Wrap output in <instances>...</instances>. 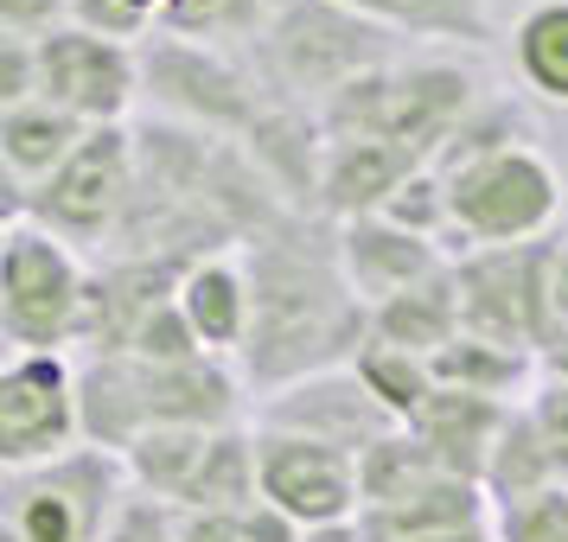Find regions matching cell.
Masks as SVG:
<instances>
[{"label":"cell","mask_w":568,"mask_h":542,"mask_svg":"<svg viewBox=\"0 0 568 542\" xmlns=\"http://www.w3.org/2000/svg\"><path fill=\"white\" fill-rule=\"evenodd\" d=\"M243 268L256 287L243 370L262 396L320 370H345L371 345V307L352 294L338 268V231H320V217H275L243 243Z\"/></svg>","instance_id":"cell-1"},{"label":"cell","mask_w":568,"mask_h":542,"mask_svg":"<svg viewBox=\"0 0 568 542\" xmlns=\"http://www.w3.org/2000/svg\"><path fill=\"white\" fill-rule=\"evenodd\" d=\"M396 58H409L403 39L389 27H377V20L352 13L345 0H287L275 13V27L256 39L250 64H256L268 96L320 115L345 83L371 78V71H384Z\"/></svg>","instance_id":"cell-2"},{"label":"cell","mask_w":568,"mask_h":542,"mask_svg":"<svg viewBox=\"0 0 568 542\" xmlns=\"http://www.w3.org/2000/svg\"><path fill=\"white\" fill-rule=\"evenodd\" d=\"M479 96H486V83L460 58H396L384 71L345 83L333 103L320 109V129L333 141H345V134L396 141V147H409L415 160L435 166L447 134L473 115Z\"/></svg>","instance_id":"cell-3"},{"label":"cell","mask_w":568,"mask_h":542,"mask_svg":"<svg viewBox=\"0 0 568 542\" xmlns=\"http://www.w3.org/2000/svg\"><path fill=\"white\" fill-rule=\"evenodd\" d=\"M447 192H454V236H447L454 262L473 249H524L556 236L562 224V173L537 141L447 173Z\"/></svg>","instance_id":"cell-4"},{"label":"cell","mask_w":568,"mask_h":542,"mask_svg":"<svg viewBox=\"0 0 568 542\" xmlns=\"http://www.w3.org/2000/svg\"><path fill=\"white\" fill-rule=\"evenodd\" d=\"M83 294H90V268L78 262V249L32 217H7V231H0V338H7V351L39 358V351L78 345Z\"/></svg>","instance_id":"cell-5"},{"label":"cell","mask_w":568,"mask_h":542,"mask_svg":"<svg viewBox=\"0 0 568 542\" xmlns=\"http://www.w3.org/2000/svg\"><path fill=\"white\" fill-rule=\"evenodd\" d=\"M141 90L154 96V109L166 122L199 129V134H224V141H243L256 129V115L268 109V90H262L250 58L205 45V39H180V32H160V39L148 32Z\"/></svg>","instance_id":"cell-6"},{"label":"cell","mask_w":568,"mask_h":542,"mask_svg":"<svg viewBox=\"0 0 568 542\" xmlns=\"http://www.w3.org/2000/svg\"><path fill=\"white\" fill-rule=\"evenodd\" d=\"M134 185H141L134 129L129 122L122 129H90L78 154L64 160L27 205H7V217H32L52 236H64L71 249H109L134 205Z\"/></svg>","instance_id":"cell-7"},{"label":"cell","mask_w":568,"mask_h":542,"mask_svg":"<svg viewBox=\"0 0 568 542\" xmlns=\"http://www.w3.org/2000/svg\"><path fill=\"white\" fill-rule=\"evenodd\" d=\"M549 243H524V249H473L454 262L460 282V319L473 338L511 345L530 358L556 351V313H549Z\"/></svg>","instance_id":"cell-8"},{"label":"cell","mask_w":568,"mask_h":542,"mask_svg":"<svg viewBox=\"0 0 568 542\" xmlns=\"http://www.w3.org/2000/svg\"><path fill=\"white\" fill-rule=\"evenodd\" d=\"M71 447H83L78 364L64 351L7 358V370H0V466L32 472V466L64 460Z\"/></svg>","instance_id":"cell-9"},{"label":"cell","mask_w":568,"mask_h":542,"mask_svg":"<svg viewBox=\"0 0 568 542\" xmlns=\"http://www.w3.org/2000/svg\"><path fill=\"white\" fill-rule=\"evenodd\" d=\"M141 96V45L58 27L39 39V103L78 115L83 129H122Z\"/></svg>","instance_id":"cell-10"},{"label":"cell","mask_w":568,"mask_h":542,"mask_svg":"<svg viewBox=\"0 0 568 542\" xmlns=\"http://www.w3.org/2000/svg\"><path fill=\"white\" fill-rule=\"evenodd\" d=\"M256 428L268 434H301V440H320V447H338L364 460L377 440H389L403 421L364 389V377L345 364V370H320V377H301V384H282L268 389L256 402Z\"/></svg>","instance_id":"cell-11"},{"label":"cell","mask_w":568,"mask_h":542,"mask_svg":"<svg viewBox=\"0 0 568 542\" xmlns=\"http://www.w3.org/2000/svg\"><path fill=\"white\" fill-rule=\"evenodd\" d=\"M256 472H262V498L287 511L301 530H326V523H358L364 517V491H358V460L320 447L301 434H268L256 428Z\"/></svg>","instance_id":"cell-12"},{"label":"cell","mask_w":568,"mask_h":542,"mask_svg":"<svg viewBox=\"0 0 568 542\" xmlns=\"http://www.w3.org/2000/svg\"><path fill=\"white\" fill-rule=\"evenodd\" d=\"M243 154H250V166L262 173V185L282 198V211H294V217H326V211H320L326 129H320L313 109L268 96V109L256 115V129L243 134Z\"/></svg>","instance_id":"cell-13"},{"label":"cell","mask_w":568,"mask_h":542,"mask_svg":"<svg viewBox=\"0 0 568 542\" xmlns=\"http://www.w3.org/2000/svg\"><path fill=\"white\" fill-rule=\"evenodd\" d=\"M333 231H338V268H345L352 294H358L371 313L389 307V300L409 294V287L435 282L440 268H454V256H447L440 243L396 231L384 217H358V224H333Z\"/></svg>","instance_id":"cell-14"},{"label":"cell","mask_w":568,"mask_h":542,"mask_svg":"<svg viewBox=\"0 0 568 542\" xmlns=\"http://www.w3.org/2000/svg\"><path fill=\"white\" fill-rule=\"evenodd\" d=\"M511 415L505 402H491V396H466V389H435L422 415L409 421V434L435 453L440 472H454V479H479L486 485L491 472V453H498V440L511 428Z\"/></svg>","instance_id":"cell-15"},{"label":"cell","mask_w":568,"mask_h":542,"mask_svg":"<svg viewBox=\"0 0 568 542\" xmlns=\"http://www.w3.org/2000/svg\"><path fill=\"white\" fill-rule=\"evenodd\" d=\"M428 160H415L409 147L396 141H364V134H345L333 141L326 134V180H320V211L333 224H358V217H377L389 205V192L422 173Z\"/></svg>","instance_id":"cell-16"},{"label":"cell","mask_w":568,"mask_h":542,"mask_svg":"<svg viewBox=\"0 0 568 542\" xmlns=\"http://www.w3.org/2000/svg\"><path fill=\"white\" fill-rule=\"evenodd\" d=\"M180 313L192 319V333L211 358H243L250 326H256V287L250 268L236 256H205L185 268L180 282Z\"/></svg>","instance_id":"cell-17"},{"label":"cell","mask_w":568,"mask_h":542,"mask_svg":"<svg viewBox=\"0 0 568 542\" xmlns=\"http://www.w3.org/2000/svg\"><path fill=\"white\" fill-rule=\"evenodd\" d=\"M498 504H491V491L479 479H454V472H440L428 485L403 498V504H384V511H364V536L371 542H422V536H447V530H479L491 523Z\"/></svg>","instance_id":"cell-18"},{"label":"cell","mask_w":568,"mask_h":542,"mask_svg":"<svg viewBox=\"0 0 568 542\" xmlns=\"http://www.w3.org/2000/svg\"><path fill=\"white\" fill-rule=\"evenodd\" d=\"M83 134L90 129H83L78 115H64V109H52V103L0 109V160H7V180H13V205H27L32 192L78 154Z\"/></svg>","instance_id":"cell-19"},{"label":"cell","mask_w":568,"mask_h":542,"mask_svg":"<svg viewBox=\"0 0 568 542\" xmlns=\"http://www.w3.org/2000/svg\"><path fill=\"white\" fill-rule=\"evenodd\" d=\"M352 13L389 27L403 45H498V20L491 7L498 0H345Z\"/></svg>","instance_id":"cell-20"},{"label":"cell","mask_w":568,"mask_h":542,"mask_svg":"<svg viewBox=\"0 0 568 542\" xmlns=\"http://www.w3.org/2000/svg\"><path fill=\"white\" fill-rule=\"evenodd\" d=\"M537 364L530 351H511V345H491V338L460 333L447 351H435V384L440 389H466V396H491L505 409H524L537 396Z\"/></svg>","instance_id":"cell-21"},{"label":"cell","mask_w":568,"mask_h":542,"mask_svg":"<svg viewBox=\"0 0 568 542\" xmlns=\"http://www.w3.org/2000/svg\"><path fill=\"white\" fill-rule=\"evenodd\" d=\"M460 333H466V319H460V282H454V268H440L435 282L409 287L389 307L371 313V338L403 345V351H422V358L447 351Z\"/></svg>","instance_id":"cell-22"},{"label":"cell","mask_w":568,"mask_h":542,"mask_svg":"<svg viewBox=\"0 0 568 542\" xmlns=\"http://www.w3.org/2000/svg\"><path fill=\"white\" fill-rule=\"evenodd\" d=\"M517 83L542 103L568 109V0H530L511 27Z\"/></svg>","instance_id":"cell-23"},{"label":"cell","mask_w":568,"mask_h":542,"mask_svg":"<svg viewBox=\"0 0 568 542\" xmlns=\"http://www.w3.org/2000/svg\"><path fill=\"white\" fill-rule=\"evenodd\" d=\"M262 498V472H256V428H217L205 447V466L185 491L180 511H217V517H243Z\"/></svg>","instance_id":"cell-24"},{"label":"cell","mask_w":568,"mask_h":542,"mask_svg":"<svg viewBox=\"0 0 568 542\" xmlns=\"http://www.w3.org/2000/svg\"><path fill=\"white\" fill-rule=\"evenodd\" d=\"M568 485L562 466H556V453H549V440H542V428L530 421V409L511 415V428H505V440H498V453H491V472H486V491L498 511H511V504H530V498H542V491Z\"/></svg>","instance_id":"cell-25"},{"label":"cell","mask_w":568,"mask_h":542,"mask_svg":"<svg viewBox=\"0 0 568 542\" xmlns=\"http://www.w3.org/2000/svg\"><path fill=\"white\" fill-rule=\"evenodd\" d=\"M211 434H217V428H154V434H141L129 453H122L134 491L166 498V504H185V491H192L199 466H205Z\"/></svg>","instance_id":"cell-26"},{"label":"cell","mask_w":568,"mask_h":542,"mask_svg":"<svg viewBox=\"0 0 568 542\" xmlns=\"http://www.w3.org/2000/svg\"><path fill=\"white\" fill-rule=\"evenodd\" d=\"M352 370L364 377V389L384 402L403 428H409L415 415H422V402L435 396V358H422V351H403V345H384V338H371L358 358H352Z\"/></svg>","instance_id":"cell-27"},{"label":"cell","mask_w":568,"mask_h":542,"mask_svg":"<svg viewBox=\"0 0 568 542\" xmlns=\"http://www.w3.org/2000/svg\"><path fill=\"white\" fill-rule=\"evenodd\" d=\"M524 141H537L524 103H517V96H491L486 90V96L473 103V115L447 134V147L435 154V173H460V166H473V160L505 154V147H524Z\"/></svg>","instance_id":"cell-28"},{"label":"cell","mask_w":568,"mask_h":542,"mask_svg":"<svg viewBox=\"0 0 568 542\" xmlns=\"http://www.w3.org/2000/svg\"><path fill=\"white\" fill-rule=\"evenodd\" d=\"M428 479H440L435 453L422 447V440L409 434V428H396L389 440H377L371 453L358 460V491H364V511H384V504H403V498H415V491L428 485Z\"/></svg>","instance_id":"cell-29"},{"label":"cell","mask_w":568,"mask_h":542,"mask_svg":"<svg viewBox=\"0 0 568 542\" xmlns=\"http://www.w3.org/2000/svg\"><path fill=\"white\" fill-rule=\"evenodd\" d=\"M377 217H384V224H396V231L428 236V243H440V249H447V236H454V192H447V173H435V166L409 173V180L389 192V205L377 211Z\"/></svg>","instance_id":"cell-30"},{"label":"cell","mask_w":568,"mask_h":542,"mask_svg":"<svg viewBox=\"0 0 568 542\" xmlns=\"http://www.w3.org/2000/svg\"><path fill=\"white\" fill-rule=\"evenodd\" d=\"M129 358H141V364H192V358H211V351L199 345V333H192V319L180 313V300H166L160 313L141 319Z\"/></svg>","instance_id":"cell-31"},{"label":"cell","mask_w":568,"mask_h":542,"mask_svg":"<svg viewBox=\"0 0 568 542\" xmlns=\"http://www.w3.org/2000/svg\"><path fill=\"white\" fill-rule=\"evenodd\" d=\"M498 542H568V485L542 491L530 504H511V511L491 517Z\"/></svg>","instance_id":"cell-32"},{"label":"cell","mask_w":568,"mask_h":542,"mask_svg":"<svg viewBox=\"0 0 568 542\" xmlns=\"http://www.w3.org/2000/svg\"><path fill=\"white\" fill-rule=\"evenodd\" d=\"M103 542H180V504L134 491L129 504L115 511V523L103 530Z\"/></svg>","instance_id":"cell-33"},{"label":"cell","mask_w":568,"mask_h":542,"mask_svg":"<svg viewBox=\"0 0 568 542\" xmlns=\"http://www.w3.org/2000/svg\"><path fill=\"white\" fill-rule=\"evenodd\" d=\"M39 103V39L0 32V109Z\"/></svg>","instance_id":"cell-34"},{"label":"cell","mask_w":568,"mask_h":542,"mask_svg":"<svg viewBox=\"0 0 568 542\" xmlns=\"http://www.w3.org/2000/svg\"><path fill=\"white\" fill-rule=\"evenodd\" d=\"M58 27H71V0H0V32L13 39H45Z\"/></svg>","instance_id":"cell-35"},{"label":"cell","mask_w":568,"mask_h":542,"mask_svg":"<svg viewBox=\"0 0 568 542\" xmlns=\"http://www.w3.org/2000/svg\"><path fill=\"white\" fill-rule=\"evenodd\" d=\"M236 542H307V530H301L287 511H275L268 498H256L250 511L236 517Z\"/></svg>","instance_id":"cell-36"},{"label":"cell","mask_w":568,"mask_h":542,"mask_svg":"<svg viewBox=\"0 0 568 542\" xmlns=\"http://www.w3.org/2000/svg\"><path fill=\"white\" fill-rule=\"evenodd\" d=\"M549 313H556V345L568 338V236L549 243Z\"/></svg>","instance_id":"cell-37"},{"label":"cell","mask_w":568,"mask_h":542,"mask_svg":"<svg viewBox=\"0 0 568 542\" xmlns=\"http://www.w3.org/2000/svg\"><path fill=\"white\" fill-rule=\"evenodd\" d=\"M180 542H236V517H217V511H180Z\"/></svg>","instance_id":"cell-38"},{"label":"cell","mask_w":568,"mask_h":542,"mask_svg":"<svg viewBox=\"0 0 568 542\" xmlns=\"http://www.w3.org/2000/svg\"><path fill=\"white\" fill-rule=\"evenodd\" d=\"M307 542H371L364 523H326V530H307Z\"/></svg>","instance_id":"cell-39"},{"label":"cell","mask_w":568,"mask_h":542,"mask_svg":"<svg viewBox=\"0 0 568 542\" xmlns=\"http://www.w3.org/2000/svg\"><path fill=\"white\" fill-rule=\"evenodd\" d=\"M422 542H498V530L479 523V530H447V536H422Z\"/></svg>","instance_id":"cell-40"},{"label":"cell","mask_w":568,"mask_h":542,"mask_svg":"<svg viewBox=\"0 0 568 542\" xmlns=\"http://www.w3.org/2000/svg\"><path fill=\"white\" fill-rule=\"evenodd\" d=\"M542 364H549V377H568V338H562V345H556Z\"/></svg>","instance_id":"cell-41"},{"label":"cell","mask_w":568,"mask_h":542,"mask_svg":"<svg viewBox=\"0 0 568 542\" xmlns=\"http://www.w3.org/2000/svg\"><path fill=\"white\" fill-rule=\"evenodd\" d=\"M129 7H134V13H148L154 27H160V13H166V0H129Z\"/></svg>","instance_id":"cell-42"}]
</instances>
